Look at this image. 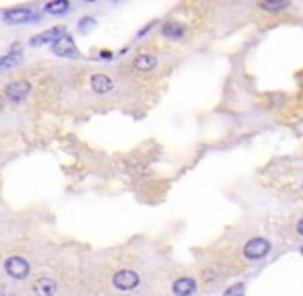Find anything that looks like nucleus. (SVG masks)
<instances>
[{"label":"nucleus","instance_id":"nucleus-17","mask_svg":"<svg viewBox=\"0 0 303 296\" xmlns=\"http://www.w3.org/2000/svg\"><path fill=\"white\" fill-rule=\"evenodd\" d=\"M243 292H245V286H243L241 282H237V284L229 286V288L225 290V294H223V296H243Z\"/></svg>","mask_w":303,"mask_h":296},{"label":"nucleus","instance_id":"nucleus-23","mask_svg":"<svg viewBox=\"0 0 303 296\" xmlns=\"http://www.w3.org/2000/svg\"><path fill=\"white\" fill-rule=\"evenodd\" d=\"M0 109H3V101H0Z\"/></svg>","mask_w":303,"mask_h":296},{"label":"nucleus","instance_id":"nucleus-13","mask_svg":"<svg viewBox=\"0 0 303 296\" xmlns=\"http://www.w3.org/2000/svg\"><path fill=\"white\" fill-rule=\"evenodd\" d=\"M184 33H186V27L180 21H167L161 27V35L167 39H180V37H184Z\"/></svg>","mask_w":303,"mask_h":296},{"label":"nucleus","instance_id":"nucleus-9","mask_svg":"<svg viewBox=\"0 0 303 296\" xmlns=\"http://www.w3.org/2000/svg\"><path fill=\"white\" fill-rule=\"evenodd\" d=\"M23 60V50L21 46H13L5 56H0V72H5V70H11L15 66H19V62Z\"/></svg>","mask_w":303,"mask_h":296},{"label":"nucleus","instance_id":"nucleus-5","mask_svg":"<svg viewBox=\"0 0 303 296\" xmlns=\"http://www.w3.org/2000/svg\"><path fill=\"white\" fill-rule=\"evenodd\" d=\"M31 93V84L27 80H11L7 87H5V97L13 103H21L29 97Z\"/></svg>","mask_w":303,"mask_h":296},{"label":"nucleus","instance_id":"nucleus-16","mask_svg":"<svg viewBox=\"0 0 303 296\" xmlns=\"http://www.w3.org/2000/svg\"><path fill=\"white\" fill-rule=\"evenodd\" d=\"M287 0H262V9L264 11H280V9H287Z\"/></svg>","mask_w":303,"mask_h":296},{"label":"nucleus","instance_id":"nucleus-7","mask_svg":"<svg viewBox=\"0 0 303 296\" xmlns=\"http://www.w3.org/2000/svg\"><path fill=\"white\" fill-rule=\"evenodd\" d=\"M268 251H270V243H268L266 239H260V237L248 241L245 247H243V255H245V259H262Z\"/></svg>","mask_w":303,"mask_h":296},{"label":"nucleus","instance_id":"nucleus-21","mask_svg":"<svg viewBox=\"0 0 303 296\" xmlns=\"http://www.w3.org/2000/svg\"><path fill=\"white\" fill-rule=\"evenodd\" d=\"M83 3H87V5H93V3H97V0H83Z\"/></svg>","mask_w":303,"mask_h":296},{"label":"nucleus","instance_id":"nucleus-19","mask_svg":"<svg viewBox=\"0 0 303 296\" xmlns=\"http://www.w3.org/2000/svg\"><path fill=\"white\" fill-rule=\"evenodd\" d=\"M297 232H299V235L303 237V218H301V220L297 222Z\"/></svg>","mask_w":303,"mask_h":296},{"label":"nucleus","instance_id":"nucleus-8","mask_svg":"<svg viewBox=\"0 0 303 296\" xmlns=\"http://www.w3.org/2000/svg\"><path fill=\"white\" fill-rule=\"evenodd\" d=\"M66 33V27H62V25H56V27H52V29H48V31H44V33H40V35H35V37H31L29 39V46L31 48H42V46H50V44H54L60 35H64Z\"/></svg>","mask_w":303,"mask_h":296},{"label":"nucleus","instance_id":"nucleus-1","mask_svg":"<svg viewBox=\"0 0 303 296\" xmlns=\"http://www.w3.org/2000/svg\"><path fill=\"white\" fill-rule=\"evenodd\" d=\"M5 273L15 282H23L31 273V263L23 255H11L5 259Z\"/></svg>","mask_w":303,"mask_h":296},{"label":"nucleus","instance_id":"nucleus-24","mask_svg":"<svg viewBox=\"0 0 303 296\" xmlns=\"http://www.w3.org/2000/svg\"><path fill=\"white\" fill-rule=\"evenodd\" d=\"M301 255H303V249H301Z\"/></svg>","mask_w":303,"mask_h":296},{"label":"nucleus","instance_id":"nucleus-15","mask_svg":"<svg viewBox=\"0 0 303 296\" xmlns=\"http://www.w3.org/2000/svg\"><path fill=\"white\" fill-rule=\"evenodd\" d=\"M77 27H79V33L87 35V33H91V31L97 27V21H95L93 17H83V19L77 23Z\"/></svg>","mask_w":303,"mask_h":296},{"label":"nucleus","instance_id":"nucleus-22","mask_svg":"<svg viewBox=\"0 0 303 296\" xmlns=\"http://www.w3.org/2000/svg\"><path fill=\"white\" fill-rule=\"evenodd\" d=\"M111 3H120V0H111Z\"/></svg>","mask_w":303,"mask_h":296},{"label":"nucleus","instance_id":"nucleus-3","mask_svg":"<svg viewBox=\"0 0 303 296\" xmlns=\"http://www.w3.org/2000/svg\"><path fill=\"white\" fill-rule=\"evenodd\" d=\"M42 17L25 7H15V9H7L3 13V21L7 25H27V23H35L40 21Z\"/></svg>","mask_w":303,"mask_h":296},{"label":"nucleus","instance_id":"nucleus-11","mask_svg":"<svg viewBox=\"0 0 303 296\" xmlns=\"http://www.w3.org/2000/svg\"><path fill=\"white\" fill-rule=\"evenodd\" d=\"M89 84H91V89H93L97 95H105V93H109V91L113 89V80H111L107 74H93V76L89 78Z\"/></svg>","mask_w":303,"mask_h":296},{"label":"nucleus","instance_id":"nucleus-18","mask_svg":"<svg viewBox=\"0 0 303 296\" xmlns=\"http://www.w3.org/2000/svg\"><path fill=\"white\" fill-rule=\"evenodd\" d=\"M153 25H155V23H148V25H146V27H144V29H140V31H138V35H136V37H144V35H146V31H148V29H153Z\"/></svg>","mask_w":303,"mask_h":296},{"label":"nucleus","instance_id":"nucleus-14","mask_svg":"<svg viewBox=\"0 0 303 296\" xmlns=\"http://www.w3.org/2000/svg\"><path fill=\"white\" fill-rule=\"evenodd\" d=\"M44 11L48 15H54V17H60L64 13L70 11V0H50V3H46Z\"/></svg>","mask_w":303,"mask_h":296},{"label":"nucleus","instance_id":"nucleus-10","mask_svg":"<svg viewBox=\"0 0 303 296\" xmlns=\"http://www.w3.org/2000/svg\"><path fill=\"white\" fill-rule=\"evenodd\" d=\"M172 292H174L176 296H192V294L196 292V280H194V278H188V276L178 278V280H174V284H172Z\"/></svg>","mask_w":303,"mask_h":296},{"label":"nucleus","instance_id":"nucleus-2","mask_svg":"<svg viewBox=\"0 0 303 296\" xmlns=\"http://www.w3.org/2000/svg\"><path fill=\"white\" fill-rule=\"evenodd\" d=\"M111 286L120 292H132L140 286V276L138 271L130 269V267H124V269H118L113 276H111Z\"/></svg>","mask_w":303,"mask_h":296},{"label":"nucleus","instance_id":"nucleus-4","mask_svg":"<svg viewBox=\"0 0 303 296\" xmlns=\"http://www.w3.org/2000/svg\"><path fill=\"white\" fill-rule=\"evenodd\" d=\"M50 48H52V54L58 56V58H79V56H81V52H79L74 39H72L70 35H66V33L60 35L54 44H50Z\"/></svg>","mask_w":303,"mask_h":296},{"label":"nucleus","instance_id":"nucleus-6","mask_svg":"<svg viewBox=\"0 0 303 296\" xmlns=\"http://www.w3.org/2000/svg\"><path fill=\"white\" fill-rule=\"evenodd\" d=\"M31 292H33V296H56V292H58V282H56L52 276H42V278L33 280Z\"/></svg>","mask_w":303,"mask_h":296},{"label":"nucleus","instance_id":"nucleus-12","mask_svg":"<svg viewBox=\"0 0 303 296\" xmlns=\"http://www.w3.org/2000/svg\"><path fill=\"white\" fill-rule=\"evenodd\" d=\"M157 56L153 54H138L134 60H132V66L140 72H148V70H155L157 68Z\"/></svg>","mask_w":303,"mask_h":296},{"label":"nucleus","instance_id":"nucleus-20","mask_svg":"<svg viewBox=\"0 0 303 296\" xmlns=\"http://www.w3.org/2000/svg\"><path fill=\"white\" fill-rule=\"evenodd\" d=\"M101 58H105V60H109V58H111V54H109V52H103V54H101Z\"/></svg>","mask_w":303,"mask_h":296}]
</instances>
